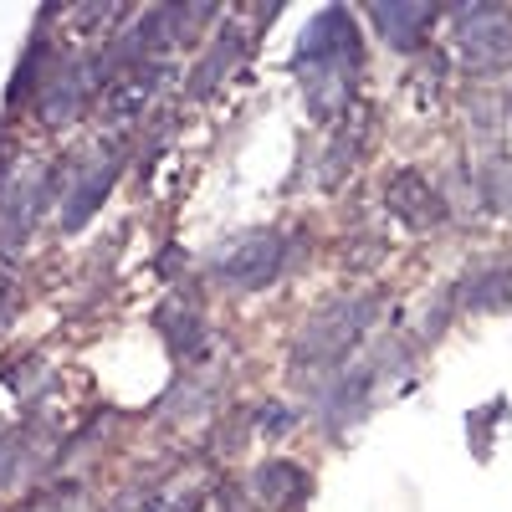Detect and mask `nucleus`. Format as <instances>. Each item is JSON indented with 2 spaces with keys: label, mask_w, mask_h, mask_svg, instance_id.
<instances>
[{
  "label": "nucleus",
  "mask_w": 512,
  "mask_h": 512,
  "mask_svg": "<svg viewBox=\"0 0 512 512\" xmlns=\"http://www.w3.org/2000/svg\"><path fill=\"white\" fill-rule=\"evenodd\" d=\"M354 67H359V26L344 6H328L308 21L297 41V77L308 82L313 118H338L349 113L354 98Z\"/></svg>",
  "instance_id": "1"
},
{
  "label": "nucleus",
  "mask_w": 512,
  "mask_h": 512,
  "mask_svg": "<svg viewBox=\"0 0 512 512\" xmlns=\"http://www.w3.org/2000/svg\"><path fill=\"white\" fill-rule=\"evenodd\" d=\"M374 313H379V303H374V297H364V292L338 297V303H328L323 313H313V323L303 328V338L292 344V369L297 374H303V369L308 374L313 369H338L359 349V338L369 333Z\"/></svg>",
  "instance_id": "2"
},
{
  "label": "nucleus",
  "mask_w": 512,
  "mask_h": 512,
  "mask_svg": "<svg viewBox=\"0 0 512 512\" xmlns=\"http://www.w3.org/2000/svg\"><path fill=\"white\" fill-rule=\"evenodd\" d=\"M451 52L466 72H502L512 62V16L502 6H456L451 11Z\"/></svg>",
  "instance_id": "3"
},
{
  "label": "nucleus",
  "mask_w": 512,
  "mask_h": 512,
  "mask_svg": "<svg viewBox=\"0 0 512 512\" xmlns=\"http://www.w3.org/2000/svg\"><path fill=\"white\" fill-rule=\"evenodd\" d=\"M287 272V236L282 231H246L226 251H216L210 277L231 292H262Z\"/></svg>",
  "instance_id": "4"
},
{
  "label": "nucleus",
  "mask_w": 512,
  "mask_h": 512,
  "mask_svg": "<svg viewBox=\"0 0 512 512\" xmlns=\"http://www.w3.org/2000/svg\"><path fill=\"white\" fill-rule=\"evenodd\" d=\"M98 88H108V72H103L98 57H88V62H67V67H57V72L47 77V88L36 93V118L47 123V128L72 123L82 108H88V98H93Z\"/></svg>",
  "instance_id": "5"
},
{
  "label": "nucleus",
  "mask_w": 512,
  "mask_h": 512,
  "mask_svg": "<svg viewBox=\"0 0 512 512\" xmlns=\"http://www.w3.org/2000/svg\"><path fill=\"white\" fill-rule=\"evenodd\" d=\"M384 205H390V216L410 231H431V226L446 221V200L420 169H395V175L384 180Z\"/></svg>",
  "instance_id": "6"
},
{
  "label": "nucleus",
  "mask_w": 512,
  "mask_h": 512,
  "mask_svg": "<svg viewBox=\"0 0 512 512\" xmlns=\"http://www.w3.org/2000/svg\"><path fill=\"white\" fill-rule=\"evenodd\" d=\"M159 82H164V62H144V67H134V72L113 77L108 88H103V118H108V123L139 118V113L149 108V98H154Z\"/></svg>",
  "instance_id": "7"
},
{
  "label": "nucleus",
  "mask_w": 512,
  "mask_h": 512,
  "mask_svg": "<svg viewBox=\"0 0 512 512\" xmlns=\"http://www.w3.org/2000/svg\"><path fill=\"white\" fill-rule=\"evenodd\" d=\"M251 497H256V507H267V512H292L297 502L308 497V472L297 461H262L251 472Z\"/></svg>",
  "instance_id": "8"
},
{
  "label": "nucleus",
  "mask_w": 512,
  "mask_h": 512,
  "mask_svg": "<svg viewBox=\"0 0 512 512\" xmlns=\"http://www.w3.org/2000/svg\"><path fill=\"white\" fill-rule=\"evenodd\" d=\"M369 21L384 36V47L415 52L425 41V31L436 26V6H405V0H390V6H369Z\"/></svg>",
  "instance_id": "9"
},
{
  "label": "nucleus",
  "mask_w": 512,
  "mask_h": 512,
  "mask_svg": "<svg viewBox=\"0 0 512 512\" xmlns=\"http://www.w3.org/2000/svg\"><path fill=\"white\" fill-rule=\"evenodd\" d=\"M113 180H118V159L93 164L88 175H82V180L72 185V195L62 200V231H82V226H88V216H93V210L108 200Z\"/></svg>",
  "instance_id": "10"
},
{
  "label": "nucleus",
  "mask_w": 512,
  "mask_h": 512,
  "mask_svg": "<svg viewBox=\"0 0 512 512\" xmlns=\"http://www.w3.org/2000/svg\"><path fill=\"white\" fill-rule=\"evenodd\" d=\"M236 57H241V31H236V26H226V31L216 36V47H210V57L195 67V77H190V93H195V98H205V93H210V88H216V82L226 77V67H231Z\"/></svg>",
  "instance_id": "11"
},
{
  "label": "nucleus",
  "mask_w": 512,
  "mask_h": 512,
  "mask_svg": "<svg viewBox=\"0 0 512 512\" xmlns=\"http://www.w3.org/2000/svg\"><path fill=\"white\" fill-rule=\"evenodd\" d=\"M512 297V272H487V277H466L456 287V303L461 308H502Z\"/></svg>",
  "instance_id": "12"
},
{
  "label": "nucleus",
  "mask_w": 512,
  "mask_h": 512,
  "mask_svg": "<svg viewBox=\"0 0 512 512\" xmlns=\"http://www.w3.org/2000/svg\"><path fill=\"white\" fill-rule=\"evenodd\" d=\"M359 134H338L333 139V149H328V164L318 169V180H323V190H338V180H344V169H354V159H359Z\"/></svg>",
  "instance_id": "13"
},
{
  "label": "nucleus",
  "mask_w": 512,
  "mask_h": 512,
  "mask_svg": "<svg viewBox=\"0 0 512 512\" xmlns=\"http://www.w3.org/2000/svg\"><path fill=\"white\" fill-rule=\"evenodd\" d=\"M41 62H47V31H36V36H31V52L21 57V67H16V82H11V103H16L21 93H31L36 82H41Z\"/></svg>",
  "instance_id": "14"
},
{
  "label": "nucleus",
  "mask_w": 512,
  "mask_h": 512,
  "mask_svg": "<svg viewBox=\"0 0 512 512\" xmlns=\"http://www.w3.org/2000/svg\"><path fill=\"white\" fill-rule=\"evenodd\" d=\"M256 425H262L267 436H282L287 425H292V410H287V405H267L262 415H256Z\"/></svg>",
  "instance_id": "15"
}]
</instances>
